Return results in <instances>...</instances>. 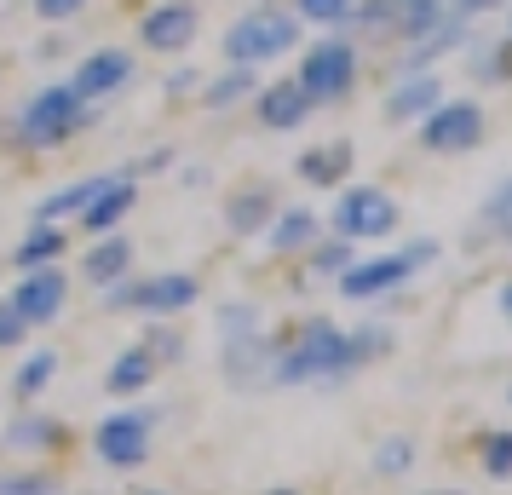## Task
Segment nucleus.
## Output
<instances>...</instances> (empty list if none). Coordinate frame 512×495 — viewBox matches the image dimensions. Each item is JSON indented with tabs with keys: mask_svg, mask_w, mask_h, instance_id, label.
<instances>
[{
	"mask_svg": "<svg viewBox=\"0 0 512 495\" xmlns=\"http://www.w3.org/2000/svg\"><path fill=\"white\" fill-rule=\"evenodd\" d=\"M144 495H162V490H144Z\"/></svg>",
	"mask_w": 512,
	"mask_h": 495,
	"instance_id": "40",
	"label": "nucleus"
},
{
	"mask_svg": "<svg viewBox=\"0 0 512 495\" xmlns=\"http://www.w3.org/2000/svg\"><path fill=\"white\" fill-rule=\"evenodd\" d=\"M98 185H104V173H98V179H81V185L52 190L47 202L35 208V225H52V219H64V213H81V208H87V196H93Z\"/></svg>",
	"mask_w": 512,
	"mask_h": 495,
	"instance_id": "21",
	"label": "nucleus"
},
{
	"mask_svg": "<svg viewBox=\"0 0 512 495\" xmlns=\"http://www.w3.org/2000/svg\"><path fill=\"white\" fill-rule=\"evenodd\" d=\"M300 41V24L288 18V12H248L242 24H231V35H225V58L231 64H265V58H282V52Z\"/></svg>",
	"mask_w": 512,
	"mask_h": 495,
	"instance_id": "3",
	"label": "nucleus"
},
{
	"mask_svg": "<svg viewBox=\"0 0 512 495\" xmlns=\"http://www.w3.org/2000/svg\"><path fill=\"white\" fill-rule=\"evenodd\" d=\"M305 18H317V24H340V18H351V6L357 0H294Z\"/></svg>",
	"mask_w": 512,
	"mask_h": 495,
	"instance_id": "30",
	"label": "nucleus"
},
{
	"mask_svg": "<svg viewBox=\"0 0 512 495\" xmlns=\"http://www.w3.org/2000/svg\"><path fill=\"white\" fill-rule=\"evenodd\" d=\"M190 35H196V6H185V0H173V6H156V12L144 18V41H150L156 52L190 47Z\"/></svg>",
	"mask_w": 512,
	"mask_h": 495,
	"instance_id": "14",
	"label": "nucleus"
},
{
	"mask_svg": "<svg viewBox=\"0 0 512 495\" xmlns=\"http://www.w3.org/2000/svg\"><path fill=\"white\" fill-rule=\"evenodd\" d=\"M311 236H317V213L311 208H288V213H277V225H271V248L288 254V248H305Z\"/></svg>",
	"mask_w": 512,
	"mask_h": 495,
	"instance_id": "22",
	"label": "nucleus"
},
{
	"mask_svg": "<svg viewBox=\"0 0 512 495\" xmlns=\"http://www.w3.org/2000/svg\"><path fill=\"white\" fill-rule=\"evenodd\" d=\"M432 104H443V87L432 81V75H409V81L386 98V116L392 121H420Z\"/></svg>",
	"mask_w": 512,
	"mask_h": 495,
	"instance_id": "16",
	"label": "nucleus"
},
{
	"mask_svg": "<svg viewBox=\"0 0 512 495\" xmlns=\"http://www.w3.org/2000/svg\"><path fill=\"white\" fill-rule=\"evenodd\" d=\"M144 352L162 357V363H173V357L185 352V340H179V334H167V329H150V334H144Z\"/></svg>",
	"mask_w": 512,
	"mask_h": 495,
	"instance_id": "31",
	"label": "nucleus"
},
{
	"mask_svg": "<svg viewBox=\"0 0 512 495\" xmlns=\"http://www.w3.org/2000/svg\"><path fill=\"white\" fill-rule=\"evenodd\" d=\"M392 225H397V202L374 185H357L334 202V236L340 242H369V236H386Z\"/></svg>",
	"mask_w": 512,
	"mask_h": 495,
	"instance_id": "6",
	"label": "nucleus"
},
{
	"mask_svg": "<svg viewBox=\"0 0 512 495\" xmlns=\"http://www.w3.org/2000/svg\"><path fill=\"white\" fill-rule=\"evenodd\" d=\"M93 444H98V455H104L110 467H139L144 455H150V415H133V409L104 415Z\"/></svg>",
	"mask_w": 512,
	"mask_h": 495,
	"instance_id": "10",
	"label": "nucleus"
},
{
	"mask_svg": "<svg viewBox=\"0 0 512 495\" xmlns=\"http://www.w3.org/2000/svg\"><path fill=\"white\" fill-rule=\"evenodd\" d=\"M24 317H18V311L12 306H0V352H6V346H18V340H24Z\"/></svg>",
	"mask_w": 512,
	"mask_h": 495,
	"instance_id": "33",
	"label": "nucleus"
},
{
	"mask_svg": "<svg viewBox=\"0 0 512 495\" xmlns=\"http://www.w3.org/2000/svg\"><path fill=\"white\" fill-rule=\"evenodd\" d=\"M58 254H64V231H58V225H35V231L24 236V248H18V265L41 271V265L58 260Z\"/></svg>",
	"mask_w": 512,
	"mask_h": 495,
	"instance_id": "24",
	"label": "nucleus"
},
{
	"mask_svg": "<svg viewBox=\"0 0 512 495\" xmlns=\"http://www.w3.org/2000/svg\"><path fill=\"white\" fill-rule=\"evenodd\" d=\"M346 369H357V363H351V334L323 323V317L305 323V329L294 334V346H282V352L271 357V380H277V386L334 380V375H346Z\"/></svg>",
	"mask_w": 512,
	"mask_h": 495,
	"instance_id": "1",
	"label": "nucleus"
},
{
	"mask_svg": "<svg viewBox=\"0 0 512 495\" xmlns=\"http://www.w3.org/2000/svg\"><path fill=\"white\" fill-rule=\"evenodd\" d=\"M133 202H139V190H133V179H104V185L87 196V208H81V225L93 236H104V231H116L121 219L133 213Z\"/></svg>",
	"mask_w": 512,
	"mask_h": 495,
	"instance_id": "13",
	"label": "nucleus"
},
{
	"mask_svg": "<svg viewBox=\"0 0 512 495\" xmlns=\"http://www.w3.org/2000/svg\"><path fill=\"white\" fill-rule=\"evenodd\" d=\"M248 87H254V75H248V64H236L231 75H219V87H208V104H236V98H248Z\"/></svg>",
	"mask_w": 512,
	"mask_h": 495,
	"instance_id": "26",
	"label": "nucleus"
},
{
	"mask_svg": "<svg viewBox=\"0 0 512 495\" xmlns=\"http://www.w3.org/2000/svg\"><path fill=\"white\" fill-rule=\"evenodd\" d=\"M346 265H351V248H346V242H328V248H317V271H323V277H340Z\"/></svg>",
	"mask_w": 512,
	"mask_h": 495,
	"instance_id": "32",
	"label": "nucleus"
},
{
	"mask_svg": "<svg viewBox=\"0 0 512 495\" xmlns=\"http://www.w3.org/2000/svg\"><path fill=\"white\" fill-rule=\"evenodd\" d=\"M196 294H202L196 277H185V271H162V277H150V283H139V288H116V306H144L150 317H173V311L196 306Z\"/></svg>",
	"mask_w": 512,
	"mask_h": 495,
	"instance_id": "9",
	"label": "nucleus"
},
{
	"mask_svg": "<svg viewBox=\"0 0 512 495\" xmlns=\"http://www.w3.org/2000/svg\"><path fill=\"white\" fill-rule=\"evenodd\" d=\"M484 472L489 478H512V432H495L484 444Z\"/></svg>",
	"mask_w": 512,
	"mask_h": 495,
	"instance_id": "27",
	"label": "nucleus"
},
{
	"mask_svg": "<svg viewBox=\"0 0 512 495\" xmlns=\"http://www.w3.org/2000/svg\"><path fill=\"white\" fill-rule=\"evenodd\" d=\"M478 139H484V116H478V104H472V98L432 104V110L420 116V144H426V150L455 156V150H472Z\"/></svg>",
	"mask_w": 512,
	"mask_h": 495,
	"instance_id": "7",
	"label": "nucleus"
},
{
	"mask_svg": "<svg viewBox=\"0 0 512 495\" xmlns=\"http://www.w3.org/2000/svg\"><path fill=\"white\" fill-rule=\"evenodd\" d=\"M438 260V242H415V248H403V254H380V260H363V265H346L340 271V294H351V300H374V294H386V288H397L415 265Z\"/></svg>",
	"mask_w": 512,
	"mask_h": 495,
	"instance_id": "5",
	"label": "nucleus"
},
{
	"mask_svg": "<svg viewBox=\"0 0 512 495\" xmlns=\"http://www.w3.org/2000/svg\"><path fill=\"white\" fill-rule=\"evenodd\" d=\"M225 219H231V231H259L265 219H277V196L265 185H254V190H242V196H231V208H225Z\"/></svg>",
	"mask_w": 512,
	"mask_h": 495,
	"instance_id": "17",
	"label": "nucleus"
},
{
	"mask_svg": "<svg viewBox=\"0 0 512 495\" xmlns=\"http://www.w3.org/2000/svg\"><path fill=\"white\" fill-rule=\"evenodd\" d=\"M443 495H449V490H443Z\"/></svg>",
	"mask_w": 512,
	"mask_h": 495,
	"instance_id": "41",
	"label": "nucleus"
},
{
	"mask_svg": "<svg viewBox=\"0 0 512 495\" xmlns=\"http://www.w3.org/2000/svg\"><path fill=\"white\" fill-rule=\"evenodd\" d=\"M70 300V283H64V271H29L18 294H12V311L24 317V323H52L58 311Z\"/></svg>",
	"mask_w": 512,
	"mask_h": 495,
	"instance_id": "11",
	"label": "nucleus"
},
{
	"mask_svg": "<svg viewBox=\"0 0 512 495\" xmlns=\"http://www.w3.org/2000/svg\"><path fill=\"white\" fill-rule=\"evenodd\" d=\"M81 6H87V0H35V12H41V18H75Z\"/></svg>",
	"mask_w": 512,
	"mask_h": 495,
	"instance_id": "34",
	"label": "nucleus"
},
{
	"mask_svg": "<svg viewBox=\"0 0 512 495\" xmlns=\"http://www.w3.org/2000/svg\"><path fill=\"white\" fill-rule=\"evenodd\" d=\"M219 334H225V380H231V386L271 380L277 346L265 340V323H259L254 306H225L219 311Z\"/></svg>",
	"mask_w": 512,
	"mask_h": 495,
	"instance_id": "2",
	"label": "nucleus"
},
{
	"mask_svg": "<svg viewBox=\"0 0 512 495\" xmlns=\"http://www.w3.org/2000/svg\"><path fill=\"white\" fill-rule=\"evenodd\" d=\"M0 495H58L47 472H18V478H0Z\"/></svg>",
	"mask_w": 512,
	"mask_h": 495,
	"instance_id": "29",
	"label": "nucleus"
},
{
	"mask_svg": "<svg viewBox=\"0 0 512 495\" xmlns=\"http://www.w3.org/2000/svg\"><path fill=\"white\" fill-rule=\"evenodd\" d=\"M351 75H357V52H351V41H323V47L305 52L300 87H305V98L317 104V98H340L346 93Z\"/></svg>",
	"mask_w": 512,
	"mask_h": 495,
	"instance_id": "8",
	"label": "nucleus"
},
{
	"mask_svg": "<svg viewBox=\"0 0 512 495\" xmlns=\"http://www.w3.org/2000/svg\"><path fill=\"white\" fill-rule=\"evenodd\" d=\"M52 375H58V352H29V363L18 369V398H41Z\"/></svg>",
	"mask_w": 512,
	"mask_h": 495,
	"instance_id": "25",
	"label": "nucleus"
},
{
	"mask_svg": "<svg viewBox=\"0 0 512 495\" xmlns=\"http://www.w3.org/2000/svg\"><path fill=\"white\" fill-rule=\"evenodd\" d=\"M271 495H300V490H271Z\"/></svg>",
	"mask_w": 512,
	"mask_h": 495,
	"instance_id": "39",
	"label": "nucleus"
},
{
	"mask_svg": "<svg viewBox=\"0 0 512 495\" xmlns=\"http://www.w3.org/2000/svg\"><path fill=\"white\" fill-rule=\"evenodd\" d=\"M127 75H133V58H127L121 47H104V52H93V58H87L81 70H75L70 87H75V98H81V104H93V98L116 93Z\"/></svg>",
	"mask_w": 512,
	"mask_h": 495,
	"instance_id": "12",
	"label": "nucleus"
},
{
	"mask_svg": "<svg viewBox=\"0 0 512 495\" xmlns=\"http://www.w3.org/2000/svg\"><path fill=\"white\" fill-rule=\"evenodd\" d=\"M127 260H133V248L121 236H110V242H98L93 254H87V277L93 283H116L121 271H127Z\"/></svg>",
	"mask_w": 512,
	"mask_h": 495,
	"instance_id": "23",
	"label": "nucleus"
},
{
	"mask_svg": "<svg viewBox=\"0 0 512 495\" xmlns=\"http://www.w3.org/2000/svg\"><path fill=\"white\" fill-rule=\"evenodd\" d=\"M87 121V104L75 98V87H47V93H35V104L24 110V121H18V133H24V144H35V150H47V144H64Z\"/></svg>",
	"mask_w": 512,
	"mask_h": 495,
	"instance_id": "4",
	"label": "nucleus"
},
{
	"mask_svg": "<svg viewBox=\"0 0 512 495\" xmlns=\"http://www.w3.org/2000/svg\"><path fill=\"white\" fill-rule=\"evenodd\" d=\"M507 208H512V179H507V185H501V196L489 202V219H495V213H507Z\"/></svg>",
	"mask_w": 512,
	"mask_h": 495,
	"instance_id": "36",
	"label": "nucleus"
},
{
	"mask_svg": "<svg viewBox=\"0 0 512 495\" xmlns=\"http://www.w3.org/2000/svg\"><path fill=\"white\" fill-rule=\"evenodd\" d=\"M501 311H507V317H512V283L501 288Z\"/></svg>",
	"mask_w": 512,
	"mask_h": 495,
	"instance_id": "38",
	"label": "nucleus"
},
{
	"mask_svg": "<svg viewBox=\"0 0 512 495\" xmlns=\"http://www.w3.org/2000/svg\"><path fill=\"white\" fill-rule=\"evenodd\" d=\"M495 231H501V236H512V208H507V213H495Z\"/></svg>",
	"mask_w": 512,
	"mask_h": 495,
	"instance_id": "37",
	"label": "nucleus"
},
{
	"mask_svg": "<svg viewBox=\"0 0 512 495\" xmlns=\"http://www.w3.org/2000/svg\"><path fill=\"white\" fill-rule=\"evenodd\" d=\"M150 375H156V357L144 352V346H133V352L116 357V369H110V392H116V398L144 392V386H150Z\"/></svg>",
	"mask_w": 512,
	"mask_h": 495,
	"instance_id": "20",
	"label": "nucleus"
},
{
	"mask_svg": "<svg viewBox=\"0 0 512 495\" xmlns=\"http://www.w3.org/2000/svg\"><path fill=\"white\" fill-rule=\"evenodd\" d=\"M305 110H311V98H305L300 81H277L271 93L259 98V121H265L271 133H288V127H300Z\"/></svg>",
	"mask_w": 512,
	"mask_h": 495,
	"instance_id": "15",
	"label": "nucleus"
},
{
	"mask_svg": "<svg viewBox=\"0 0 512 495\" xmlns=\"http://www.w3.org/2000/svg\"><path fill=\"white\" fill-rule=\"evenodd\" d=\"M409 461H415V444L409 438H392V444L374 449V472H409Z\"/></svg>",
	"mask_w": 512,
	"mask_h": 495,
	"instance_id": "28",
	"label": "nucleus"
},
{
	"mask_svg": "<svg viewBox=\"0 0 512 495\" xmlns=\"http://www.w3.org/2000/svg\"><path fill=\"white\" fill-rule=\"evenodd\" d=\"M443 6H449V18H472V12H489L501 0H443Z\"/></svg>",
	"mask_w": 512,
	"mask_h": 495,
	"instance_id": "35",
	"label": "nucleus"
},
{
	"mask_svg": "<svg viewBox=\"0 0 512 495\" xmlns=\"http://www.w3.org/2000/svg\"><path fill=\"white\" fill-rule=\"evenodd\" d=\"M351 167V144H323V150H305L300 156V179L311 185H340Z\"/></svg>",
	"mask_w": 512,
	"mask_h": 495,
	"instance_id": "18",
	"label": "nucleus"
},
{
	"mask_svg": "<svg viewBox=\"0 0 512 495\" xmlns=\"http://www.w3.org/2000/svg\"><path fill=\"white\" fill-rule=\"evenodd\" d=\"M52 444H64V426L47 421V415H18L6 426V449H52Z\"/></svg>",
	"mask_w": 512,
	"mask_h": 495,
	"instance_id": "19",
	"label": "nucleus"
}]
</instances>
